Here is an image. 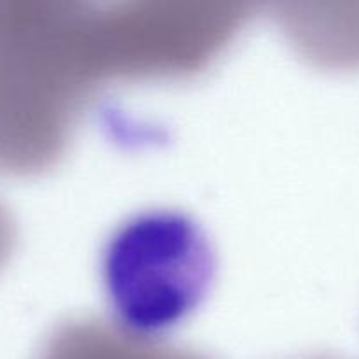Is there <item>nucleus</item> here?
<instances>
[{
	"label": "nucleus",
	"instance_id": "obj_1",
	"mask_svg": "<svg viewBox=\"0 0 359 359\" xmlns=\"http://www.w3.org/2000/svg\"><path fill=\"white\" fill-rule=\"evenodd\" d=\"M210 269L209 245L191 221L170 212L144 214L109 242L105 291L125 333L147 339L198 305Z\"/></svg>",
	"mask_w": 359,
	"mask_h": 359
},
{
	"label": "nucleus",
	"instance_id": "obj_2",
	"mask_svg": "<svg viewBox=\"0 0 359 359\" xmlns=\"http://www.w3.org/2000/svg\"><path fill=\"white\" fill-rule=\"evenodd\" d=\"M102 333H67L53 344L44 359H196L177 353L139 346V337L126 333L125 339H109Z\"/></svg>",
	"mask_w": 359,
	"mask_h": 359
}]
</instances>
